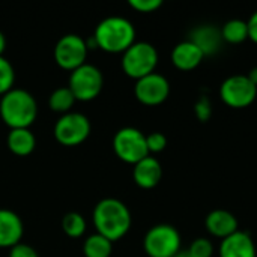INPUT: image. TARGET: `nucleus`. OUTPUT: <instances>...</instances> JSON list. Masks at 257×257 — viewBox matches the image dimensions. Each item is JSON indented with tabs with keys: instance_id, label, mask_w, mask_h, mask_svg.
<instances>
[{
	"instance_id": "1",
	"label": "nucleus",
	"mask_w": 257,
	"mask_h": 257,
	"mask_svg": "<svg viewBox=\"0 0 257 257\" xmlns=\"http://www.w3.org/2000/svg\"><path fill=\"white\" fill-rule=\"evenodd\" d=\"M92 221L96 233L111 242L122 239L131 229L133 217L128 206L114 197L99 200L92 212Z\"/></svg>"
},
{
	"instance_id": "2",
	"label": "nucleus",
	"mask_w": 257,
	"mask_h": 257,
	"mask_svg": "<svg viewBox=\"0 0 257 257\" xmlns=\"http://www.w3.org/2000/svg\"><path fill=\"white\" fill-rule=\"evenodd\" d=\"M136 42L134 24L123 17H107L96 26L87 47L99 48L110 54L125 53Z\"/></svg>"
},
{
	"instance_id": "3",
	"label": "nucleus",
	"mask_w": 257,
	"mask_h": 257,
	"mask_svg": "<svg viewBox=\"0 0 257 257\" xmlns=\"http://www.w3.org/2000/svg\"><path fill=\"white\" fill-rule=\"evenodd\" d=\"M0 117L11 130L30 128L38 117V102L30 92L14 87L0 98Z\"/></svg>"
},
{
	"instance_id": "4",
	"label": "nucleus",
	"mask_w": 257,
	"mask_h": 257,
	"mask_svg": "<svg viewBox=\"0 0 257 257\" xmlns=\"http://www.w3.org/2000/svg\"><path fill=\"white\" fill-rule=\"evenodd\" d=\"M122 71L136 81L155 72L158 65V51L149 42H134L123 54H122Z\"/></svg>"
},
{
	"instance_id": "5",
	"label": "nucleus",
	"mask_w": 257,
	"mask_h": 257,
	"mask_svg": "<svg viewBox=\"0 0 257 257\" xmlns=\"http://www.w3.org/2000/svg\"><path fill=\"white\" fill-rule=\"evenodd\" d=\"M92 125L87 116L78 111H69L62 114L53 128L54 139L59 145L65 148H74L87 140L90 136Z\"/></svg>"
},
{
	"instance_id": "6",
	"label": "nucleus",
	"mask_w": 257,
	"mask_h": 257,
	"mask_svg": "<svg viewBox=\"0 0 257 257\" xmlns=\"http://www.w3.org/2000/svg\"><path fill=\"white\" fill-rule=\"evenodd\" d=\"M143 248L149 257H175L181 251V235L170 224H157L146 232Z\"/></svg>"
},
{
	"instance_id": "7",
	"label": "nucleus",
	"mask_w": 257,
	"mask_h": 257,
	"mask_svg": "<svg viewBox=\"0 0 257 257\" xmlns=\"http://www.w3.org/2000/svg\"><path fill=\"white\" fill-rule=\"evenodd\" d=\"M104 86V77L99 68L90 63L74 69L69 75L68 87L77 101L89 102L99 96Z\"/></svg>"
},
{
	"instance_id": "8",
	"label": "nucleus",
	"mask_w": 257,
	"mask_h": 257,
	"mask_svg": "<svg viewBox=\"0 0 257 257\" xmlns=\"http://www.w3.org/2000/svg\"><path fill=\"white\" fill-rule=\"evenodd\" d=\"M113 151L116 157L126 164H137L143 158L149 157L146 136L133 126L120 128L113 137Z\"/></svg>"
},
{
	"instance_id": "9",
	"label": "nucleus",
	"mask_w": 257,
	"mask_h": 257,
	"mask_svg": "<svg viewBox=\"0 0 257 257\" xmlns=\"http://www.w3.org/2000/svg\"><path fill=\"white\" fill-rule=\"evenodd\" d=\"M87 53V39L81 38L77 33H68L56 42L53 56L59 68L72 72L74 69L86 63Z\"/></svg>"
},
{
	"instance_id": "10",
	"label": "nucleus",
	"mask_w": 257,
	"mask_h": 257,
	"mask_svg": "<svg viewBox=\"0 0 257 257\" xmlns=\"http://www.w3.org/2000/svg\"><path fill=\"white\" fill-rule=\"evenodd\" d=\"M220 96L223 102L232 108H245L254 102L257 96V86H254L247 75L235 74L227 77L220 87Z\"/></svg>"
},
{
	"instance_id": "11",
	"label": "nucleus",
	"mask_w": 257,
	"mask_h": 257,
	"mask_svg": "<svg viewBox=\"0 0 257 257\" xmlns=\"http://www.w3.org/2000/svg\"><path fill=\"white\" fill-rule=\"evenodd\" d=\"M134 95L137 101L142 102L143 105L155 107L163 104L169 98L170 83L164 75L158 72H152L136 81Z\"/></svg>"
},
{
	"instance_id": "12",
	"label": "nucleus",
	"mask_w": 257,
	"mask_h": 257,
	"mask_svg": "<svg viewBox=\"0 0 257 257\" xmlns=\"http://www.w3.org/2000/svg\"><path fill=\"white\" fill-rule=\"evenodd\" d=\"M24 224L20 215L11 209H0V248H12L21 242Z\"/></svg>"
},
{
	"instance_id": "13",
	"label": "nucleus",
	"mask_w": 257,
	"mask_h": 257,
	"mask_svg": "<svg viewBox=\"0 0 257 257\" xmlns=\"http://www.w3.org/2000/svg\"><path fill=\"white\" fill-rule=\"evenodd\" d=\"M220 257H257L256 244L250 233L238 230L221 241Z\"/></svg>"
},
{
	"instance_id": "14",
	"label": "nucleus",
	"mask_w": 257,
	"mask_h": 257,
	"mask_svg": "<svg viewBox=\"0 0 257 257\" xmlns=\"http://www.w3.org/2000/svg\"><path fill=\"white\" fill-rule=\"evenodd\" d=\"M163 178V167L161 163L155 157H146L137 164H134L133 169V179L137 187L143 190H152L155 188Z\"/></svg>"
},
{
	"instance_id": "15",
	"label": "nucleus",
	"mask_w": 257,
	"mask_h": 257,
	"mask_svg": "<svg viewBox=\"0 0 257 257\" xmlns=\"http://www.w3.org/2000/svg\"><path fill=\"white\" fill-rule=\"evenodd\" d=\"M205 227L209 235L220 238L221 241L239 230L236 217L226 209H215L209 212L205 220Z\"/></svg>"
},
{
	"instance_id": "16",
	"label": "nucleus",
	"mask_w": 257,
	"mask_h": 257,
	"mask_svg": "<svg viewBox=\"0 0 257 257\" xmlns=\"http://www.w3.org/2000/svg\"><path fill=\"white\" fill-rule=\"evenodd\" d=\"M190 41L200 48V51L205 54V57L218 53L221 48V44L224 42L223 36H221V30L211 24H202V26L196 27L191 32Z\"/></svg>"
},
{
	"instance_id": "17",
	"label": "nucleus",
	"mask_w": 257,
	"mask_h": 257,
	"mask_svg": "<svg viewBox=\"0 0 257 257\" xmlns=\"http://www.w3.org/2000/svg\"><path fill=\"white\" fill-rule=\"evenodd\" d=\"M172 63L179 71H193L196 69L205 59V54L200 51V48L193 44L190 39L179 42L172 50Z\"/></svg>"
},
{
	"instance_id": "18",
	"label": "nucleus",
	"mask_w": 257,
	"mask_h": 257,
	"mask_svg": "<svg viewBox=\"0 0 257 257\" xmlns=\"http://www.w3.org/2000/svg\"><path fill=\"white\" fill-rule=\"evenodd\" d=\"M6 146L17 157H27L36 148V137L30 128L11 130L6 137Z\"/></svg>"
},
{
	"instance_id": "19",
	"label": "nucleus",
	"mask_w": 257,
	"mask_h": 257,
	"mask_svg": "<svg viewBox=\"0 0 257 257\" xmlns=\"http://www.w3.org/2000/svg\"><path fill=\"white\" fill-rule=\"evenodd\" d=\"M113 251V242L99 233L87 236L83 242L84 257H110Z\"/></svg>"
},
{
	"instance_id": "20",
	"label": "nucleus",
	"mask_w": 257,
	"mask_h": 257,
	"mask_svg": "<svg viewBox=\"0 0 257 257\" xmlns=\"http://www.w3.org/2000/svg\"><path fill=\"white\" fill-rule=\"evenodd\" d=\"M221 36H223V41L224 42L233 44V45L247 41L248 39V26H247V21L239 20V18L229 20L223 26V29H221Z\"/></svg>"
},
{
	"instance_id": "21",
	"label": "nucleus",
	"mask_w": 257,
	"mask_h": 257,
	"mask_svg": "<svg viewBox=\"0 0 257 257\" xmlns=\"http://www.w3.org/2000/svg\"><path fill=\"white\" fill-rule=\"evenodd\" d=\"M77 102V99L74 98L72 92L69 90V87H57L51 92L50 98H48V105L54 113L66 114L71 111V108L74 107V104Z\"/></svg>"
},
{
	"instance_id": "22",
	"label": "nucleus",
	"mask_w": 257,
	"mask_h": 257,
	"mask_svg": "<svg viewBox=\"0 0 257 257\" xmlns=\"http://www.w3.org/2000/svg\"><path fill=\"white\" fill-rule=\"evenodd\" d=\"M86 227H87L86 220L78 212H68L62 218V230L69 238H74V239L81 238L86 232Z\"/></svg>"
},
{
	"instance_id": "23",
	"label": "nucleus",
	"mask_w": 257,
	"mask_h": 257,
	"mask_svg": "<svg viewBox=\"0 0 257 257\" xmlns=\"http://www.w3.org/2000/svg\"><path fill=\"white\" fill-rule=\"evenodd\" d=\"M14 83H15V69L5 56H0V96L12 90Z\"/></svg>"
},
{
	"instance_id": "24",
	"label": "nucleus",
	"mask_w": 257,
	"mask_h": 257,
	"mask_svg": "<svg viewBox=\"0 0 257 257\" xmlns=\"http://www.w3.org/2000/svg\"><path fill=\"white\" fill-rule=\"evenodd\" d=\"M187 251L193 257H212L214 245L208 238H197L191 242Z\"/></svg>"
},
{
	"instance_id": "25",
	"label": "nucleus",
	"mask_w": 257,
	"mask_h": 257,
	"mask_svg": "<svg viewBox=\"0 0 257 257\" xmlns=\"http://www.w3.org/2000/svg\"><path fill=\"white\" fill-rule=\"evenodd\" d=\"M146 145H148L149 155L151 154H160L167 146V137L163 133H157V131L151 133L146 136Z\"/></svg>"
},
{
	"instance_id": "26",
	"label": "nucleus",
	"mask_w": 257,
	"mask_h": 257,
	"mask_svg": "<svg viewBox=\"0 0 257 257\" xmlns=\"http://www.w3.org/2000/svg\"><path fill=\"white\" fill-rule=\"evenodd\" d=\"M194 114L200 122H208L212 116V104L208 96H200L194 104Z\"/></svg>"
},
{
	"instance_id": "27",
	"label": "nucleus",
	"mask_w": 257,
	"mask_h": 257,
	"mask_svg": "<svg viewBox=\"0 0 257 257\" xmlns=\"http://www.w3.org/2000/svg\"><path fill=\"white\" fill-rule=\"evenodd\" d=\"M128 5L137 12L151 14V12L158 11L163 6V2L161 0H130Z\"/></svg>"
},
{
	"instance_id": "28",
	"label": "nucleus",
	"mask_w": 257,
	"mask_h": 257,
	"mask_svg": "<svg viewBox=\"0 0 257 257\" xmlns=\"http://www.w3.org/2000/svg\"><path fill=\"white\" fill-rule=\"evenodd\" d=\"M8 257H39V254L32 245L20 242V244H17L15 247H12L9 250Z\"/></svg>"
},
{
	"instance_id": "29",
	"label": "nucleus",
	"mask_w": 257,
	"mask_h": 257,
	"mask_svg": "<svg viewBox=\"0 0 257 257\" xmlns=\"http://www.w3.org/2000/svg\"><path fill=\"white\" fill-rule=\"evenodd\" d=\"M247 26H248V39L257 44V11L248 18Z\"/></svg>"
},
{
	"instance_id": "30",
	"label": "nucleus",
	"mask_w": 257,
	"mask_h": 257,
	"mask_svg": "<svg viewBox=\"0 0 257 257\" xmlns=\"http://www.w3.org/2000/svg\"><path fill=\"white\" fill-rule=\"evenodd\" d=\"M247 77H248V80H250L254 86H257V66L256 68H253V69L247 74Z\"/></svg>"
},
{
	"instance_id": "31",
	"label": "nucleus",
	"mask_w": 257,
	"mask_h": 257,
	"mask_svg": "<svg viewBox=\"0 0 257 257\" xmlns=\"http://www.w3.org/2000/svg\"><path fill=\"white\" fill-rule=\"evenodd\" d=\"M5 50H6V38H5L3 32H0V56H3Z\"/></svg>"
},
{
	"instance_id": "32",
	"label": "nucleus",
	"mask_w": 257,
	"mask_h": 257,
	"mask_svg": "<svg viewBox=\"0 0 257 257\" xmlns=\"http://www.w3.org/2000/svg\"><path fill=\"white\" fill-rule=\"evenodd\" d=\"M175 257H193V256H191L187 250H181V251H179V253H178Z\"/></svg>"
}]
</instances>
